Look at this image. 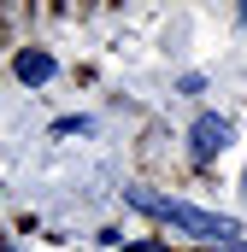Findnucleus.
Wrapping results in <instances>:
<instances>
[{
	"instance_id": "1",
	"label": "nucleus",
	"mask_w": 247,
	"mask_h": 252,
	"mask_svg": "<svg viewBox=\"0 0 247 252\" xmlns=\"http://www.w3.org/2000/svg\"><path fill=\"white\" fill-rule=\"evenodd\" d=\"M124 199L141 211V217H159V223H171L177 235H194V241H242L247 229L236 217H218V211H200V205H188V199H171V193H153V188H124Z\"/></svg>"
},
{
	"instance_id": "2",
	"label": "nucleus",
	"mask_w": 247,
	"mask_h": 252,
	"mask_svg": "<svg viewBox=\"0 0 247 252\" xmlns=\"http://www.w3.org/2000/svg\"><path fill=\"white\" fill-rule=\"evenodd\" d=\"M230 141H236V124H230V118H212V112H206L200 124L188 129V158H194V164H212V158H218V153H224Z\"/></svg>"
},
{
	"instance_id": "3",
	"label": "nucleus",
	"mask_w": 247,
	"mask_h": 252,
	"mask_svg": "<svg viewBox=\"0 0 247 252\" xmlns=\"http://www.w3.org/2000/svg\"><path fill=\"white\" fill-rule=\"evenodd\" d=\"M12 70H18V82H47V76H53V59H47V53H18Z\"/></svg>"
},
{
	"instance_id": "4",
	"label": "nucleus",
	"mask_w": 247,
	"mask_h": 252,
	"mask_svg": "<svg viewBox=\"0 0 247 252\" xmlns=\"http://www.w3.org/2000/svg\"><path fill=\"white\" fill-rule=\"evenodd\" d=\"M88 129H94L88 118H59V124H53V135H88Z\"/></svg>"
},
{
	"instance_id": "5",
	"label": "nucleus",
	"mask_w": 247,
	"mask_h": 252,
	"mask_svg": "<svg viewBox=\"0 0 247 252\" xmlns=\"http://www.w3.org/2000/svg\"><path fill=\"white\" fill-rule=\"evenodd\" d=\"M124 252H171V247H159V241H141V247H124Z\"/></svg>"
},
{
	"instance_id": "6",
	"label": "nucleus",
	"mask_w": 247,
	"mask_h": 252,
	"mask_svg": "<svg viewBox=\"0 0 247 252\" xmlns=\"http://www.w3.org/2000/svg\"><path fill=\"white\" fill-rule=\"evenodd\" d=\"M242 30H247V6H242Z\"/></svg>"
}]
</instances>
